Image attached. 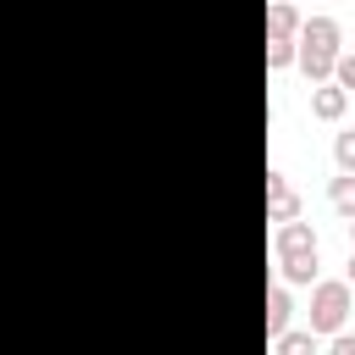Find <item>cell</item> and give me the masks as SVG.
Returning <instances> with one entry per match:
<instances>
[{
	"mask_svg": "<svg viewBox=\"0 0 355 355\" xmlns=\"http://www.w3.org/2000/svg\"><path fill=\"white\" fill-rule=\"evenodd\" d=\"M272 250H277L283 283H316V272H322V244H316V227H311V222H300V216L277 222Z\"/></svg>",
	"mask_w": 355,
	"mask_h": 355,
	"instance_id": "1",
	"label": "cell"
},
{
	"mask_svg": "<svg viewBox=\"0 0 355 355\" xmlns=\"http://www.w3.org/2000/svg\"><path fill=\"white\" fill-rule=\"evenodd\" d=\"M338 22L333 17H300V33H294V61L311 83L333 78V55H338Z\"/></svg>",
	"mask_w": 355,
	"mask_h": 355,
	"instance_id": "2",
	"label": "cell"
},
{
	"mask_svg": "<svg viewBox=\"0 0 355 355\" xmlns=\"http://www.w3.org/2000/svg\"><path fill=\"white\" fill-rule=\"evenodd\" d=\"M349 316V283H316L311 288V333H338Z\"/></svg>",
	"mask_w": 355,
	"mask_h": 355,
	"instance_id": "3",
	"label": "cell"
},
{
	"mask_svg": "<svg viewBox=\"0 0 355 355\" xmlns=\"http://www.w3.org/2000/svg\"><path fill=\"white\" fill-rule=\"evenodd\" d=\"M344 111H349V89H338V83H327V78L311 83V116H316V122H338Z\"/></svg>",
	"mask_w": 355,
	"mask_h": 355,
	"instance_id": "4",
	"label": "cell"
},
{
	"mask_svg": "<svg viewBox=\"0 0 355 355\" xmlns=\"http://www.w3.org/2000/svg\"><path fill=\"white\" fill-rule=\"evenodd\" d=\"M266 216H272V222L300 216V200H294V189H288V178H283V172H266Z\"/></svg>",
	"mask_w": 355,
	"mask_h": 355,
	"instance_id": "5",
	"label": "cell"
},
{
	"mask_svg": "<svg viewBox=\"0 0 355 355\" xmlns=\"http://www.w3.org/2000/svg\"><path fill=\"white\" fill-rule=\"evenodd\" d=\"M266 33H277V39H294V33H300L294 0H266Z\"/></svg>",
	"mask_w": 355,
	"mask_h": 355,
	"instance_id": "6",
	"label": "cell"
},
{
	"mask_svg": "<svg viewBox=\"0 0 355 355\" xmlns=\"http://www.w3.org/2000/svg\"><path fill=\"white\" fill-rule=\"evenodd\" d=\"M288 316H294L288 288H283V283H272V288H266V333H283V327H288Z\"/></svg>",
	"mask_w": 355,
	"mask_h": 355,
	"instance_id": "7",
	"label": "cell"
},
{
	"mask_svg": "<svg viewBox=\"0 0 355 355\" xmlns=\"http://www.w3.org/2000/svg\"><path fill=\"white\" fill-rule=\"evenodd\" d=\"M327 205H333L338 216H355V172H338V178L327 183Z\"/></svg>",
	"mask_w": 355,
	"mask_h": 355,
	"instance_id": "8",
	"label": "cell"
},
{
	"mask_svg": "<svg viewBox=\"0 0 355 355\" xmlns=\"http://www.w3.org/2000/svg\"><path fill=\"white\" fill-rule=\"evenodd\" d=\"M272 338H277V355H311V349H316V333H311V327H305V333H288V327H283V333H272Z\"/></svg>",
	"mask_w": 355,
	"mask_h": 355,
	"instance_id": "9",
	"label": "cell"
},
{
	"mask_svg": "<svg viewBox=\"0 0 355 355\" xmlns=\"http://www.w3.org/2000/svg\"><path fill=\"white\" fill-rule=\"evenodd\" d=\"M266 67H272V72L294 67V39H277V33H266Z\"/></svg>",
	"mask_w": 355,
	"mask_h": 355,
	"instance_id": "10",
	"label": "cell"
},
{
	"mask_svg": "<svg viewBox=\"0 0 355 355\" xmlns=\"http://www.w3.org/2000/svg\"><path fill=\"white\" fill-rule=\"evenodd\" d=\"M333 161H338V172H355V128H344L333 139Z\"/></svg>",
	"mask_w": 355,
	"mask_h": 355,
	"instance_id": "11",
	"label": "cell"
},
{
	"mask_svg": "<svg viewBox=\"0 0 355 355\" xmlns=\"http://www.w3.org/2000/svg\"><path fill=\"white\" fill-rule=\"evenodd\" d=\"M333 83L355 94V50H338V55H333Z\"/></svg>",
	"mask_w": 355,
	"mask_h": 355,
	"instance_id": "12",
	"label": "cell"
},
{
	"mask_svg": "<svg viewBox=\"0 0 355 355\" xmlns=\"http://www.w3.org/2000/svg\"><path fill=\"white\" fill-rule=\"evenodd\" d=\"M333 355H355V333H333Z\"/></svg>",
	"mask_w": 355,
	"mask_h": 355,
	"instance_id": "13",
	"label": "cell"
},
{
	"mask_svg": "<svg viewBox=\"0 0 355 355\" xmlns=\"http://www.w3.org/2000/svg\"><path fill=\"white\" fill-rule=\"evenodd\" d=\"M344 283L355 288V244H349V261H344Z\"/></svg>",
	"mask_w": 355,
	"mask_h": 355,
	"instance_id": "14",
	"label": "cell"
},
{
	"mask_svg": "<svg viewBox=\"0 0 355 355\" xmlns=\"http://www.w3.org/2000/svg\"><path fill=\"white\" fill-rule=\"evenodd\" d=\"M344 222H349V244H355V216H344Z\"/></svg>",
	"mask_w": 355,
	"mask_h": 355,
	"instance_id": "15",
	"label": "cell"
}]
</instances>
